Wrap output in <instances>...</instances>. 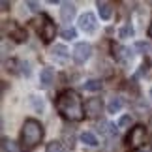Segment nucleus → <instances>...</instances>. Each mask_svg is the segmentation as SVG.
Listing matches in <instances>:
<instances>
[{"label":"nucleus","instance_id":"nucleus-1","mask_svg":"<svg viewBox=\"0 0 152 152\" xmlns=\"http://www.w3.org/2000/svg\"><path fill=\"white\" fill-rule=\"evenodd\" d=\"M55 107L58 111V115L62 118H66L69 122H81L85 118V103L81 100V96L72 88L62 90L55 100Z\"/></svg>","mask_w":152,"mask_h":152},{"label":"nucleus","instance_id":"nucleus-2","mask_svg":"<svg viewBox=\"0 0 152 152\" xmlns=\"http://www.w3.org/2000/svg\"><path fill=\"white\" fill-rule=\"evenodd\" d=\"M43 124L36 118H26L25 124H23V130H21V143L25 148H34L42 143L43 139Z\"/></svg>","mask_w":152,"mask_h":152},{"label":"nucleus","instance_id":"nucleus-3","mask_svg":"<svg viewBox=\"0 0 152 152\" xmlns=\"http://www.w3.org/2000/svg\"><path fill=\"white\" fill-rule=\"evenodd\" d=\"M145 141H147V128H145L143 124H137V126H133L130 133L126 135V147L130 148V150H137V148H141Z\"/></svg>","mask_w":152,"mask_h":152},{"label":"nucleus","instance_id":"nucleus-4","mask_svg":"<svg viewBox=\"0 0 152 152\" xmlns=\"http://www.w3.org/2000/svg\"><path fill=\"white\" fill-rule=\"evenodd\" d=\"M38 34H39V38H42L45 43H49L51 39L55 38L56 26H55V23L51 21L49 15H42V23H39V26H38Z\"/></svg>","mask_w":152,"mask_h":152},{"label":"nucleus","instance_id":"nucleus-5","mask_svg":"<svg viewBox=\"0 0 152 152\" xmlns=\"http://www.w3.org/2000/svg\"><path fill=\"white\" fill-rule=\"evenodd\" d=\"M103 113V100L102 98H88L85 102V116L86 118H100Z\"/></svg>","mask_w":152,"mask_h":152},{"label":"nucleus","instance_id":"nucleus-6","mask_svg":"<svg viewBox=\"0 0 152 152\" xmlns=\"http://www.w3.org/2000/svg\"><path fill=\"white\" fill-rule=\"evenodd\" d=\"M90 55H92V45L86 43V42L77 43L73 47V51H72V56H73V60L77 62V64H85L90 58Z\"/></svg>","mask_w":152,"mask_h":152},{"label":"nucleus","instance_id":"nucleus-7","mask_svg":"<svg viewBox=\"0 0 152 152\" xmlns=\"http://www.w3.org/2000/svg\"><path fill=\"white\" fill-rule=\"evenodd\" d=\"M113 56L118 64H124V66L132 64V60H133V53L120 43H113Z\"/></svg>","mask_w":152,"mask_h":152},{"label":"nucleus","instance_id":"nucleus-8","mask_svg":"<svg viewBox=\"0 0 152 152\" xmlns=\"http://www.w3.org/2000/svg\"><path fill=\"white\" fill-rule=\"evenodd\" d=\"M79 28H81L85 34H94L96 28H98L96 15H94V13H83V15L79 17Z\"/></svg>","mask_w":152,"mask_h":152},{"label":"nucleus","instance_id":"nucleus-9","mask_svg":"<svg viewBox=\"0 0 152 152\" xmlns=\"http://www.w3.org/2000/svg\"><path fill=\"white\" fill-rule=\"evenodd\" d=\"M75 15H77V8H75V4H62V8H60V17H62V21L64 23H72L75 19Z\"/></svg>","mask_w":152,"mask_h":152},{"label":"nucleus","instance_id":"nucleus-10","mask_svg":"<svg viewBox=\"0 0 152 152\" xmlns=\"http://www.w3.org/2000/svg\"><path fill=\"white\" fill-rule=\"evenodd\" d=\"M10 38H13L17 43L26 42V30H25L23 26H19V25H15V23L11 21V25H10Z\"/></svg>","mask_w":152,"mask_h":152},{"label":"nucleus","instance_id":"nucleus-11","mask_svg":"<svg viewBox=\"0 0 152 152\" xmlns=\"http://www.w3.org/2000/svg\"><path fill=\"white\" fill-rule=\"evenodd\" d=\"M53 81H55V72H53L51 68H43L42 72H39V85H42L43 88H47V86L53 85Z\"/></svg>","mask_w":152,"mask_h":152},{"label":"nucleus","instance_id":"nucleus-12","mask_svg":"<svg viewBox=\"0 0 152 152\" xmlns=\"http://www.w3.org/2000/svg\"><path fill=\"white\" fill-rule=\"evenodd\" d=\"M96 8H98V13H100V17L103 21H109L111 15H113V10H115L111 2H98Z\"/></svg>","mask_w":152,"mask_h":152},{"label":"nucleus","instance_id":"nucleus-13","mask_svg":"<svg viewBox=\"0 0 152 152\" xmlns=\"http://www.w3.org/2000/svg\"><path fill=\"white\" fill-rule=\"evenodd\" d=\"M102 86H103V83L100 79H88L83 83V88L86 92H98V90H102Z\"/></svg>","mask_w":152,"mask_h":152},{"label":"nucleus","instance_id":"nucleus-14","mask_svg":"<svg viewBox=\"0 0 152 152\" xmlns=\"http://www.w3.org/2000/svg\"><path fill=\"white\" fill-rule=\"evenodd\" d=\"M79 141L85 143L86 147H98V139H96L94 133H90V132H83L79 135Z\"/></svg>","mask_w":152,"mask_h":152},{"label":"nucleus","instance_id":"nucleus-15","mask_svg":"<svg viewBox=\"0 0 152 152\" xmlns=\"http://www.w3.org/2000/svg\"><path fill=\"white\" fill-rule=\"evenodd\" d=\"M51 53H53V56H55V58H58L60 62H64V60H66V58L69 56V51H68L66 47H64V45H55Z\"/></svg>","mask_w":152,"mask_h":152},{"label":"nucleus","instance_id":"nucleus-16","mask_svg":"<svg viewBox=\"0 0 152 152\" xmlns=\"http://www.w3.org/2000/svg\"><path fill=\"white\" fill-rule=\"evenodd\" d=\"M122 100L120 98H111V102H109V105H107V111L109 113H118V111L122 109Z\"/></svg>","mask_w":152,"mask_h":152},{"label":"nucleus","instance_id":"nucleus-17","mask_svg":"<svg viewBox=\"0 0 152 152\" xmlns=\"http://www.w3.org/2000/svg\"><path fill=\"white\" fill-rule=\"evenodd\" d=\"M45 152H68V148L60 141H51L47 145V148H45Z\"/></svg>","mask_w":152,"mask_h":152},{"label":"nucleus","instance_id":"nucleus-18","mask_svg":"<svg viewBox=\"0 0 152 152\" xmlns=\"http://www.w3.org/2000/svg\"><path fill=\"white\" fill-rule=\"evenodd\" d=\"M102 133H105V135H109V137H113V135H116V128H115V124H111V122H103L102 124V128H98Z\"/></svg>","mask_w":152,"mask_h":152},{"label":"nucleus","instance_id":"nucleus-19","mask_svg":"<svg viewBox=\"0 0 152 152\" xmlns=\"http://www.w3.org/2000/svg\"><path fill=\"white\" fill-rule=\"evenodd\" d=\"M132 36H133V26L130 25V23H126V25L120 28L118 38H120V39H126V38H132Z\"/></svg>","mask_w":152,"mask_h":152},{"label":"nucleus","instance_id":"nucleus-20","mask_svg":"<svg viewBox=\"0 0 152 152\" xmlns=\"http://www.w3.org/2000/svg\"><path fill=\"white\" fill-rule=\"evenodd\" d=\"M2 152H19L15 147V143L13 141H10V139H2Z\"/></svg>","mask_w":152,"mask_h":152},{"label":"nucleus","instance_id":"nucleus-21","mask_svg":"<svg viewBox=\"0 0 152 152\" xmlns=\"http://www.w3.org/2000/svg\"><path fill=\"white\" fill-rule=\"evenodd\" d=\"M132 124H133V116L132 115H124L118 120V128H128V126H132Z\"/></svg>","mask_w":152,"mask_h":152},{"label":"nucleus","instance_id":"nucleus-22","mask_svg":"<svg viewBox=\"0 0 152 152\" xmlns=\"http://www.w3.org/2000/svg\"><path fill=\"white\" fill-rule=\"evenodd\" d=\"M19 68H21V75L30 77V64H28L26 60H19Z\"/></svg>","mask_w":152,"mask_h":152},{"label":"nucleus","instance_id":"nucleus-23","mask_svg":"<svg viewBox=\"0 0 152 152\" xmlns=\"http://www.w3.org/2000/svg\"><path fill=\"white\" fill-rule=\"evenodd\" d=\"M75 36H77V32H75V28H72V26H69V28H64V30H62V38H64V39H73Z\"/></svg>","mask_w":152,"mask_h":152},{"label":"nucleus","instance_id":"nucleus-24","mask_svg":"<svg viewBox=\"0 0 152 152\" xmlns=\"http://www.w3.org/2000/svg\"><path fill=\"white\" fill-rule=\"evenodd\" d=\"M137 49H139V51H150V45L145 43V42H139V43H137Z\"/></svg>","mask_w":152,"mask_h":152},{"label":"nucleus","instance_id":"nucleus-25","mask_svg":"<svg viewBox=\"0 0 152 152\" xmlns=\"http://www.w3.org/2000/svg\"><path fill=\"white\" fill-rule=\"evenodd\" d=\"M26 6H28L32 11H39V4H38V2H26Z\"/></svg>","mask_w":152,"mask_h":152},{"label":"nucleus","instance_id":"nucleus-26","mask_svg":"<svg viewBox=\"0 0 152 152\" xmlns=\"http://www.w3.org/2000/svg\"><path fill=\"white\" fill-rule=\"evenodd\" d=\"M148 38L152 39V21H150V25H148Z\"/></svg>","mask_w":152,"mask_h":152},{"label":"nucleus","instance_id":"nucleus-27","mask_svg":"<svg viewBox=\"0 0 152 152\" xmlns=\"http://www.w3.org/2000/svg\"><path fill=\"white\" fill-rule=\"evenodd\" d=\"M2 10H10V4L6 2V0H4V2H2Z\"/></svg>","mask_w":152,"mask_h":152},{"label":"nucleus","instance_id":"nucleus-28","mask_svg":"<svg viewBox=\"0 0 152 152\" xmlns=\"http://www.w3.org/2000/svg\"><path fill=\"white\" fill-rule=\"evenodd\" d=\"M150 96H152V90H150Z\"/></svg>","mask_w":152,"mask_h":152}]
</instances>
